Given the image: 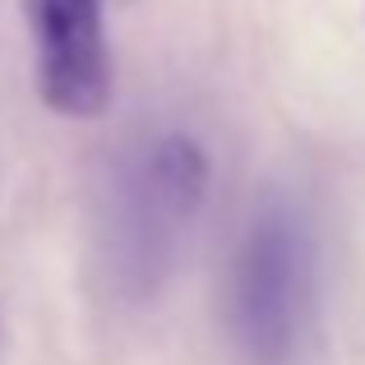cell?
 Segmentation results:
<instances>
[{"label": "cell", "mask_w": 365, "mask_h": 365, "mask_svg": "<svg viewBox=\"0 0 365 365\" xmlns=\"http://www.w3.org/2000/svg\"><path fill=\"white\" fill-rule=\"evenodd\" d=\"M208 190V158L190 134H158L120 162L111 185L107 255L130 296L158 287L171 268L180 236L190 232Z\"/></svg>", "instance_id": "1"}, {"label": "cell", "mask_w": 365, "mask_h": 365, "mask_svg": "<svg viewBox=\"0 0 365 365\" xmlns=\"http://www.w3.org/2000/svg\"><path fill=\"white\" fill-rule=\"evenodd\" d=\"M314 301L310 236L292 213L268 208L250 222L232 259L227 282V329L245 365H292L305 342Z\"/></svg>", "instance_id": "2"}, {"label": "cell", "mask_w": 365, "mask_h": 365, "mask_svg": "<svg viewBox=\"0 0 365 365\" xmlns=\"http://www.w3.org/2000/svg\"><path fill=\"white\" fill-rule=\"evenodd\" d=\"M42 102L65 120H98L111 102V51L98 0H24Z\"/></svg>", "instance_id": "3"}]
</instances>
